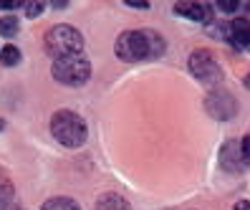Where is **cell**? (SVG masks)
<instances>
[{
  "label": "cell",
  "mask_w": 250,
  "mask_h": 210,
  "mask_svg": "<svg viewBox=\"0 0 250 210\" xmlns=\"http://www.w3.org/2000/svg\"><path fill=\"white\" fill-rule=\"evenodd\" d=\"M165 51V41L152 31H126L116 38V56L122 61H142L157 58Z\"/></svg>",
  "instance_id": "obj_1"
},
{
  "label": "cell",
  "mask_w": 250,
  "mask_h": 210,
  "mask_svg": "<svg viewBox=\"0 0 250 210\" xmlns=\"http://www.w3.org/2000/svg\"><path fill=\"white\" fill-rule=\"evenodd\" d=\"M51 134L63 147H81L86 142V124L76 112H58L51 119Z\"/></svg>",
  "instance_id": "obj_2"
},
{
  "label": "cell",
  "mask_w": 250,
  "mask_h": 210,
  "mask_svg": "<svg viewBox=\"0 0 250 210\" xmlns=\"http://www.w3.org/2000/svg\"><path fill=\"white\" fill-rule=\"evenodd\" d=\"M53 76L58 84L66 86H81L91 76V64L79 53V56H63L53 61Z\"/></svg>",
  "instance_id": "obj_3"
},
{
  "label": "cell",
  "mask_w": 250,
  "mask_h": 210,
  "mask_svg": "<svg viewBox=\"0 0 250 210\" xmlns=\"http://www.w3.org/2000/svg\"><path fill=\"white\" fill-rule=\"evenodd\" d=\"M46 48L56 56V58H63V56H79L83 48V38L76 28L71 25H53L48 36H46Z\"/></svg>",
  "instance_id": "obj_4"
},
{
  "label": "cell",
  "mask_w": 250,
  "mask_h": 210,
  "mask_svg": "<svg viewBox=\"0 0 250 210\" xmlns=\"http://www.w3.org/2000/svg\"><path fill=\"white\" fill-rule=\"evenodd\" d=\"M189 71L208 86L220 84V79H223V69L217 66V61L208 51H195L192 56H189Z\"/></svg>",
  "instance_id": "obj_5"
},
{
  "label": "cell",
  "mask_w": 250,
  "mask_h": 210,
  "mask_svg": "<svg viewBox=\"0 0 250 210\" xmlns=\"http://www.w3.org/2000/svg\"><path fill=\"white\" fill-rule=\"evenodd\" d=\"M220 164H223V170H228V172H240V170L248 167L238 142H228L223 147V152H220Z\"/></svg>",
  "instance_id": "obj_6"
},
{
  "label": "cell",
  "mask_w": 250,
  "mask_h": 210,
  "mask_svg": "<svg viewBox=\"0 0 250 210\" xmlns=\"http://www.w3.org/2000/svg\"><path fill=\"white\" fill-rule=\"evenodd\" d=\"M208 109L212 112V117L217 119H230L235 114V109H238V104H235V99L225 92H220V94H212L208 99Z\"/></svg>",
  "instance_id": "obj_7"
},
{
  "label": "cell",
  "mask_w": 250,
  "mask_h": 210,
  "mask_svg": "<svg viewBox=\"0 0 250 210\" xmlns=\"http://www.w3.org/2000/svg\"><path fill=\"white\" fill-rule=\"evenodd\" d=\"M230 38L238 43V46H250V21L235 18L230 23Z\"/></svg>",
  "instance_id": "obj_8"
},
{
  "label": "cell",
  "mask_w": 250,
  "mask_h": 210,
  "mask_svg": "<svg viewBox=\"0 0 250 210\" xmlns=\"http://www.w3.org/2000/svg\"><path fill=\"white\" fill-rule=\"evenodd\" d=\"M174 10H177L182 18H189V21H205L208 18V8L200 5V3H177Z\"/></svg>",
  "instance_id": "obj_9"
},
{
  "label": "cell",
  "mask_w": 250,
  "mask_h": 210,
  "mask_svg": "<svg viewBox=\"0 0 250 210\" xmlns=\"http://www.w3.org/2000/svg\"><path fill=\"white\" fill-rule=\"evenodd\" d=\"M96 210H129V203L116 192H106L101 195L99 203H96Z\"/></svg>",
  "instance_id": "obj_10"
},
{
  "label": "cell",
  "mask_w": 250,
  "mask_h": 210,
  "mask_svg": "<svg viewBox=\"0 0 250 210\" xmlns=\"http://www.w3.org/2000/svg\"><path fill=\"white\" fill-rule=\"evenodd\" d=\"M41 210H81L76 200L71 198H51L48 203H43Z\"/></svg>",
  "instance_id": "obj_11"
},
{
  "label": "cell",
  "mask_w": 250,
  "mask_h": 210,
  "mask_svg": "<svg viewBox=\"0 0 250 210\" xmlns=\"http://www.w3.org/2000/svg\"><path fill=\"white\" fill-rule=\"evenodd\" d=\"M16 33H18V18L16 16L0 18V36H16Z\"/></svg>",
  "instance_id": "obj_12"
},
{
  "label": "cell",
  "mask_w": 250,
  "mask_h": 210,
  "mask_svg": "<svg viewBox=\"0 0 250 210\" xmlns=\"http://www.w3.org/2000/svg\"><path fill=\"white\" fill-rule=\"evenodd\" d=\"M0 61H3L5 66H16L21 61V51L16 46H5L3 51H0Z\"/></svg>",
  "instance_id": "obj_13"
},
{
  "label": "cell",
  "mask_w": 250,
  "mask_h": 210,
  "mask_svg": "<svg viewBox=\"0 0 250 210\" xmlns=\"http://www.w3.org/2000/svg\"><path fill=\"white\" fill-rule=\"evenodd\" d=\"M43 8H46V3H25V13H28L31 18H36Z\"/></svg>",
  "instance_id": "obj_14"
},
{
  "label": "cell",
  "mask_w": 250,
  "mask_h": 210,
  "mask_svg": "<svg viewBox=\"0 0 250 210\" xmlns=\"http://www.w3.org/2000/svg\"><path fill=\"white\" fill-rule=\"evenodd\" d=\"M240 152H243L245 164H250V134H248V137H243V142H240Z\"/></svg>",
  "instance_id": "obj_15"
},
{
  "label": "cell",
  "mask_w": 250,
  "mask_h": 210,
  "mask_svg": "<svg viewBox=\"0 0 250 210\" xmlns=\"http://www.w3.org/2000/svg\"><path fill=\"white\" fill-rule=\"evenodd\" d=\"M217 8L225 10V13H235L238 10V3H235V0H217Z\"/></svg>",
  "instance_id": "obj_16"
},
{
  "label": "cell",
  "mask_w": 250,
  "mask_h": 210,
  "mask_svg": "<svg viewBox=\"0 0 250 210\" xmlns=\"http://www.w3.org/2000/svg\"><path fill=\"white\" fill-rule=\"evenodd\" d=\"M21 3H16V0H10V3H8V0H0V8H3V10H13V8H18Z\"/></svg>",
  "instance_id": "obj_17"
},
{
  "label": "cell",
  "mask_w": 250,
  "mask_h": 210,
  "mask_svg": "<svg viewBox=\"0 0 250 210\" xmlns=\"http://www.w3.org/2000/svg\"><path fill=\"white\" fill-rule=\"evenodd\" d=\"M235 210H250V203L248 200H240L238 205H235Z\"/></svg>",
  "instance_id": "obj_18"
},
{
  "label": "cell",
  "mask_w": 250,
  "mask_h": 210,
  "mask_svg": "<svg viewBox=\"0 0 250 210\" xmlns=\"http://www.w3.org/2000/svg\"><path fill=\"white\" fill-rule=\"evenodd\" d=\"M129 8H146V3H126Z\"/></svg>",
  "instance_id": "obj_19"
},
{
  "label": "cell",
  "mask_w": 250,
  "mask_h": 210,
  "mask_svg": "<svg viewBox=\"0 0 250 210\" xmlns=\"http://www.w3.org/2000/svg\"><path fill=\"white\" fill-rule=\"evenodd\" d=\"M0 129H3V122H0Z\"/></svg>",
  "instance_id": "obj_20"
},
{
  "label": "cell",
  "mask_w": 250,
  "mask_h": 210,
  "mask_svg": "<svg viewBox=\"0 0 250 210\" xmlns=\"http://www.w3.org/2000/svg\"><path fill=\"white\" fill-rule=\"evenodd\" d=\"M248 86H250V79H248Z\"/></svg>",
  "instance_id": "obj_21"
}]
</instances>
